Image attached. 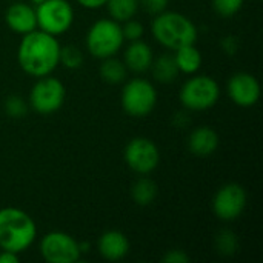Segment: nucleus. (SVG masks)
Listing matches in <instances>:
<instances>
[{
  "label": "nucleus",
  "instance_id": "1",
  "mask_svg": "<svg viewBox=\"0 0 263 263\" xmlns=\"http://www.w3.org/2000/svg\"><path fill=\"white\" fill-rule=\"evenodd\" d=\"M59 57L60 43L55 35L40 29H34L22 35V42L17 49V60L26 74L37 79L49 76L60 65Z\"/></svg>",
  "mask_w": 263,
  "mask_h": 263
},
{
  "label": "nucleus",
  "instance_id": "2",
  "mask_svg": "<svg viewBox=\"0 0 263 263\" xmlns=\"http://www.w3.org/2000/svg\"><path fill=\"white\" fill-rule=\"evenodd\" d=\"M37 237V227L32 217L14 206L0 210V250L23 253Z\"/></svg>",
  "mask_w": 263,
  "mask_h": 263
},
{
  "label": "nucleus",
  "instance_id": "3",
  "mask_svg": "<svg viewBox=\"0 0 263 263\" xmlns=\"http://www.w3.org/2000/svg\"><path fill=\"white\" fill-rule=\"evenodd\" d=\"M154 39L165 48L176 51L185 45H194L199 37L197 26L190 17L176 11H162L151 22Z\"/></svg>",
  "mask_w": 263,
  "mask_h": 263
},
{
  "label": "nucleus",
  "instance_id": "4",
  "mask_svg": "<svg viewBox=\"0 0 263 263\" xmlns=\"http://www.w3.org/2000/svg\"><path fill=\"white\" fill-rule=\"evenodd\" d=\"M85 42L88 51L96 59L102 60L116 55L125 42L122 25L112 18H100L88 29Z\"/></svg>",
  "mask_w": 263,
  "mask_h": 263
},
{
  "label": "nucleus",
  "instance_id": "5",
  "mask_svg": "<svg viewBox=\"0 0 263 263\" xmlns=\"http://www.w3.org/2000/svg\"><path fill=\"white\" fill-rule=\"evenodd\" d=\"M220 97L219 83L205 74L190 77L180 88L179 99L183 108L190 111H206L213 108Z\"/></svg>",
  "mask_w": 263,
  "mask_h": 263
},
{
  "label": "nucleus",
  "instance_id": "6",
  "mask_svg": "<svg viewBox=\"0 0 263 263\" xmlns=\"http://www.w3.org/2000/svg\"><path fill=\"white\" fill-rule=\"evenodd\" d=\"M123 111L131 117H146L157 105V91L145 79H133L125 83L120 96Z\"/></svg>",
  "mask_w": 263,
  "mask_h": 263
},
{
  "label": "nucleus",
  "instance_id": "7",
  "mask_svg": "<svg viewBox=\"0 0 263 263\" xmlns=\"http://www.w3.org/2000/svg\"><path fill=\"white\" fill-rule=\"evenodd\" d=\"M65 97H66L65 85L59 79L51 77L49 74V76L39 77V80L34 83L29 92L28 103L35 112L42 116H48L59 111L63 106Z\"/></svg>",
  "mask_w": 263,
  "mask_h": 263
},
{
  "label": "nucleus",
  "instance_id": "8",
  "mask_svg": "<svg viewBox=\"0 0 263 263\" xmlns=\"http://www.w3.org/2000/svg\"><path fill=\"white\" fill-rule=\"evenodd\" d=\"M35 8L37 29L51 35L66 32L74 22V9L68 0H46Z\"/></svg>",
  "mask_w": 263,
  "mask_h": 263
},
{
  "label": "nucleus",
  "instance_id": "9",
  "mask_svg": "<svg viewBox=\"0 0 263 263\" xmlns=\"http://www.w3.org/2000/svg\"><path fill=\"white\" fill-rule=\"evenodd\" d=\"M125 163L137 174L148 176L157 170L160 162V153L157 145L146 137L131 139L123 149Z\"/></svg>",
  "mask_w": 263,
  "mask_h": 263
},
{
  "label": "nucleus",
  "instance_id": "10",
  "mask_svg": "<svg viewBox=\"0 0 263 263\" xmlns=\"http://www.w3.org/2000/svg\"><path fill=\"white\" fill-rule=\"evenodd\" d=\"M40 254L48 263H74L82 256L79 242L63 233L51 231L40 240Z\"/></svg>",
  "mask_w": 263,
  "mask_h": 263
},
{
  "label": "nucleus",
  "instance_id": "11",
  "mask_svg": "<svg viewBox=\"0 0 263 263\" xmlns=\"http://www.w3.org/2000/svg\"><path fill=\"white\" fill-rule=\"evenodd\" d=\"M247 191L239 183H225L213 197V211L217 219L233 222L239 219L247 208Z\"/></svg>",
  "mask_w": 263,
  "mask_h": 263
},
{
  "label": "nucleus",
  "instance_id": "12",
  "mask_svg": "<svg viewBox=\"0 0 263 263\" xmlns=\"http://www.w3.org/2000/svg\"><path fill=\"white\" fill-rule=\"evenodd\" d=\"M228 96L234 105L251 108L260 99V83L250 72H236L228 80Z\"/></svg>",
  "mask_w": 263,
  "mask_h": 263
},
{
  "label": "nucleus",
  "instance_id": "13",
  "mask_svg": "<svg viewBox=\"0 0 263 263\" xmlns=\"http://www.w3.org/2000/svg\"><path fill=\"white\" fill-rule=\"evenodd\" d=\"M5 22L12 32L25 35V34L37 29L35 8L29 3L22 2V0L15 2L6 9Z\"/></svg>",
  "mask_w": 263,
  "mask_h": 263
},
{
  "label": "nucleus",
  "instance_id": "14",
  "mask_svg": "<svg viewBox=\"0 0 263 263\" xmlns=\"http://www.w3.org/2000/svg\"><path fill=\"white\" fill-rule=\"evenodd\" d=\"M97 251L103 259H106L109 262H117V260H122L128 256L129 240L122 231L111 230V231L103 233L99 237Z\"/></svg>",
  "mask_w": 263,
  "mask_h": 263
},
{
  "label": "nucleus",
  "instance_id": "15",
  "mask_svg": "<svg viewBox=\"0 0 263 263\" xmlns=\"http://www.w3.org/2000/svg\"><path fill=\"white\" fill-rule=\"evenodd\" d=\"M219 148V134L211 126L194 128L188 136V149L196 157H208Z\"/></svg>",
  "mask_w": 263,
  "mask_h": 263
},
{
  "label": "nucleus",
  "instance_id": "16",
  "mask_svg": "<svg viewBox=\"0 0 263 263\" xmlns=\"http://www.w3.org/2000/svg\"><path fill=\"white\" fill-rule=\"evenodd\" d=\"M153 59H154V55H153L151 46L146 42H143L142 39L129 42V45L126 46L125 54H123V62H125L126 68L134 72L148 71L151 68Z\"/></svg>",
  "mask_w": 263,
  "mask_h": 263
},
{
  "label": "nucleus",
  "instance_id": "17",
  "mask_svg": "<svg viewBox=\"0 0 263 263\" xmlns=\"http://www.w3.org/2000/svg\"><path fill=\"white\" fill-rule=\"evenodd\" d=\"M174 59L177 63V68L180 72L183 74H196L203 62L202 52L199 51V48L194 45H185L180 46L174 51Z\"/></svg>",
  "mask_w": 263,
  "mask_h": 263
},
{
  "label": "nucleus",
  "instance_id": "18",
  "mask_svg": "<svg viewBox=\"0 0 263 263\" xmlns=\"http://www.w3.org/2000/svg\"><path fill=\"white\" fill-rule=\"evenodd\" d=\"M149 69L153 71L154 79L160 83H171L180 74L174 54H162L157 59H153Z\"/></svg>",
  "mask_w": 263,
  "mask_h": 263
},
{
  "label": "nucleus",
  "instance_id": "19",
  "mask_svg": "<svg viewBox=\"0 0 263 263\" xmlns=\"http://www.w3.org/2000/svg\"><path fill=\"white\" fill-rule=\"evenodd\" d=\"M99 74H100L103 82H106L109 85H119V83L125 82L126 74H128V68H126L123 60L111 55V57L102 59Z\"/></svg>",
  "mask_w": 263,
  "mask_h": 263
},
{
  "label": "nucleus",
  "instance_id": "20",
  "mask_svg": "<svg viewBox=\"0 0 263 263\" xmlns=\"http://www.w3.org/2000/svg\"><path fill=\"white\" fill-rule=\"evenodd\" d=\"M131 196H133V200L136 202V205L148 206L157 197V185L154 180H151L148 177H139L131 188Z\"/></svg>",
  "mask_w": 263,
  "mask_h": 263
},
{
  "label": "nucleus",
  "instance_id": "21",
  "mask_svg": "<svg viewBox=\"0 0 263 263\" xmlns=\"http://www.w3.org/2000/svg\"><path fill=\"white\" fill-rule=\"evenodd\" d=\"M105 6L112 20L123 23L129 18H134L140 8V3L139 0H106Z\"/></svg>",
  "mask_w": 263,
  "mask_h": 263
},
{
  "label": "nucleus",
  "instance_id": "22",
  "mask_svg": "<svg viewBox=\"0 0 263 263\" xmlns=\"http://www.w3.org/2000/svg\"><path fill=\"white\" fill-rule=\"evenodd\" d=\"M214 245L219 254L222 256H233L239 247V237L231 230H222L217 233L214 239Z\"/></svg>",
  "mask_w": 263,
  "mask_h": 263
},
{
  "label": "nucleus",
  "instance_id": "23",
  "mask_svg": "<svg viewBox=\"0 0 263 263\" xmlns=\"http://www.w3.org/2000/svg\"><path fill=\"white\" fill-rule=\"evenodd\" d=\"M3 109L11 119H23L28 114L29 103L20 96H9L3 103Z\"/></svg>",
  "mask_w": 263,
  "mask_h": 263
},
{
  "label": "nucleus",
  "instance_id": "24",
  "mask_svg": "<svg viewBox=\"0 0 263 263\" xmlns=\"http://www.w3.org/2000/svg\"><path fill=\"white\" fill-rule=\"evenodd\" d=\"M59 63L65 65L68 69H77L83 63V54L79 48L68 45V46H60V57Z\"/></svg>",
  "mask_w": 263,
  "mask_h": 263
},
{
  "label": "nucleus",
  "instance_id": "25",
  "mask_svg": "<svg viewBox=\"0 0 263 263\" xmlns=\"http://www.w3.org/2000/svg\"><path fill=\"white\" fill-rule=\"evenodd\" d=\"M211 2L214 11L220 17H233L242 9L245 0H211Z\"/></svg>",
  "mask_w": 263,
  "mask_h": 263
},
{
  "label": "nucleus",
  "instance_id": "26",
  "mask_svg": "<svg viewBox=\"0 0 263 263\" xmlns=\"http://www.w3.org/2000/svg\"><path fill=\"white\" fill-rule=\"evenodd\" d=\"M143 25L139 22V20H134V18H129L126 22H123V26H122V34H123V39L128 40V42H134V40H139L143 37Z\"/></svg>",
  "mask_w": 263,
  "mask_h": 263
},
{
  "label": "nucleus",
  "instance_id": "27",
  "mask_svg": "<svg viewBox=\"0 0 263 263\" xmlns=\"http://www.w3.org/2000/svg\"><path fill=\"white\" fill-rule=\"evenodd\" d=\"M170 0H139L140 6L151 15H157L159 12L165 11Z\"/></svg>",
  "mask_w": 263,
  "mask_h": 263
},
{
  "label": "nucleus",
  "instance_id": "28",
  "mask_svg": "<svg viewBox=\"0 0 263 263\" xmlns=\"http://www.w3.org/2000/svg\"><path fill=\"white\" fill-rule=\"evenodd\" d=\"M162 260L166 263H186L190 262V256L182 250H171L162 257Z\"/></svg>",
  "mask_w": 263,
  "mask_h": 263
},
{
  "label": "nucleus",
  "instance_id": "29",
  "mask_svg": "<svg viewBox=\"0 0 263 263\" xmlns=\"http://www.w3.org/2000/svg\"><path fill=\"white\" fill-rule=\"evenodd\" d=\"M222 49L228 54V55H234L236 51L239 49V39L234 35H228L222 39Z\"/></svg>",
  "mask_w": 263,
  "mask_h": 263
},
{
  "label": "nucleus",
  "instance_id": "30",
  "mask_svg": "<svg viewBox=\"0 0 263 263\" xmlns=\"http://www.w3.org/2000/svg\"><path fill=\"white\" fill-rule=\"evenodd\" d=\"M18 260H20V257L17 253L0 250V263H18Z\"/></svg>",
  "mask_w": 263,
  "mask_h": 263
},
{
  "label": "nucleus",
  "instance_id": "31",
  "mask_svg": "<svg viewBox=\"0 0 263 263\" xmlns=\"http://www.w3.org/2000/svg\"><path fill=\"white\" fill-rule=\"evenodd\" d=\"M79 5H82L86 9H99L102 6H105L106 0H77Z\"/></svg>",
  "mask_w": 263,
  "mask_h": 263
},
{
  "label": "nucleus",
  "instance_id": "32",
  "mask_svg": "<svg viewBox=\"0 0 263 263\" xmlns=\"http://www.w3.org/2000/svg\"><path fill=\"white\" fill-rule=\"evenodd\" d=\"M29 2H31L32 6H39V5H42L43 2H46V0H29Z\"/></svg>",
  "mask_w": 263,
  "mask_h": 263
}]
</instances>
